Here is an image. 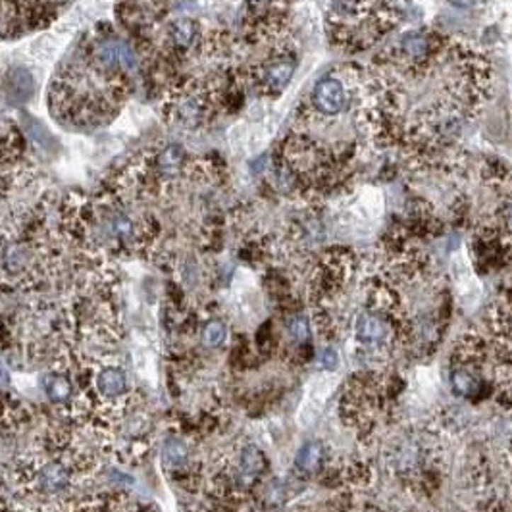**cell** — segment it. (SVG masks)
Segmentation results:
<instances>
[{
  "instance_id": "cell-10",
  "label": "cell",
  "mask_w": 512,
  "mask_h": 512,
  "mask_svg": "<svg viewBox=\"0 0 512 512\" xmlns=\"http://www.w3.org/2000/svg\"><path fill=\"white\" fill-rule=\"evenodd\" d=\"M187 458V451H185V445L178 439H171L166 443V451H164V460L166 465L171 466V468H178L185 462Z\"/></svg>"
},
{
  "instance_id": "cell-6",
  "label": "cell",
  "mask_w": 512,
  "mask_h": 512,
  "mask_svg": "<svg viewBox=\"0 0 512 512\" xmlns=\"http://www.w3.org/2000/svg\"><path fill=\"white\" fill-rule=\"evenodd\" d=\"M324 462V447L318 441L307 443L297 455V466L305 472H314Z\"/></svg>"
},
{
  "instance_id": "cell-1",
  "label": "cell",
  "mask_w": 512,
  "mask_h": 512,
  "mask_svg": "<svg viewBox=\"0 0 512 512\" xmlns=\"http://www.w3.org/2000/svg\"><path fill=\"white\" fill-rule=\"evenodd\" d=\"M130 91V76L104 68L87 47L56 74L50 104L55 114L74 125H103L116 116Z\"/></svg>"
},
{
  "instance_id": "cell-8",
  "label": "cell",
  "mask_w": 512,
  "mask_h": 512,
  "mask_svg": "<svg viewBox=\"0 0 512 512\" xmlns=\"http://www.w3.org/2000/svg\"><path fill=\"white\" fill-rule=\"evenodd\" d=\"M45 387H47V395L55 403H64L69 397V393H72L68 380L64 376H48L47 382H45Z\"/></svg>"
},
{
  "instance_id": "cell-15",
  "label": "cell",
  "mask_w": 512,
  "mask_h": 512,
  "mask_svg": "<svg viewBox=\"0 0 512 512\" xmlns=\"http://www.w3.org/2000/svg\"><path fill=\"white\" fill-rule=\"evenodd\" d=\"M337 366V353L328 348V351H324V355H322V368L324 370H334Z\"/></svg>"
},
{
  "instance_id": "cell-5",
  "label": "cell",
  "mask_w": 512,
  "mask_h": 512,
  "mask_svg": "<svg viewBox=\"0 0 512 512\" xmlns=\"http://www.w3.org/2000/svg\"><path fill=\"white\" fill-rule=\"evenodd\" d=\"M98 389L106 397L122 395L125 391V376L122 370L108 368L98 374Z\"/></svg>"
},
{
  "instance_id": "cell-13",
  "label": "cell",
  "mask_w": 512,
  "mask_h": 512,
  "mask_svg": "<svg viewBox=\"0 0 512 512\" xmlns=\"http://www.w3.org/2000/svg\"><path fill=\"white\" fill-rule=\"evenodd\" d=\"M289 334H291V339L297 343H307L308 337H310V328H308V322L305 318H295L291 324H289Z\"/></svg>"
},
{
  "instance_id": "cell-4",
  "label": "cell",
  "mask_w": 512,
  "mask_h": 512,
  "mask_svg": "<svg viewBox=\"0 0 512 512\" xmlns=\"http://www.w3.org/2000/svg\"><path fill=\"white\" fill-rule=\"evenodd\" d=\"M389 328L383 318L377 314L364 312L356 322V339L364 345H380L387 339Z\"/></svg>"
},
{
  "instance_id": "cell-2",
  "label": "cell",
  "mask_w": 512,
  "mask_h": 512,
  "mask_svg": "<svg viewBox=\"0 0 512 512\" xmlns=\"http://www.w3.org/2000/svg\"><path fill=\"white\" fill-rule=\"evenodd\" d=\"M297 69V56L289 48H278L251 69V83L258 93L278 96L287 89Z\"/></svg>"
},
{
  "instance_id": "cell-9",
  "label": "cell",
  "mask_w": 512,
  "mask_h": 512,
  "mask_svg": "<svg viewBox=\"0 0 512 512\" xmlns=\"http://www.w3.org/2000/svg\"><path fill=\"white\" fill-rule=\"evenodd\" d=\"M241 465H243V474H245L246 478H254V476L260 474L262 468H264V457L260 455L258 449L249 447V449H245V453H243Z\"/></svg>"
},
{
  "instance_id": "cell-12",
  "label": "cell",
  "mask_w": 512,
  "mask_h": 512,
  "mask_svg": "<svg viewBox=\"0 0 512 512\" xmlns=\"http://www.w3.org/2000/svg\"><path fill=\"white\" fill-rule=\"evenodd\" d=\"M226 328H224V324H220V322H212L208 324L205 329V335H203V339L208 347H218L222 343L226 341Z\"/></svg>"
},
{
  "instance_id": "cell-7",
  "label": "cell",
  "mask_w": 512,
  "mask_h": 512,
  "mask_svg": "<svg viewBox=\"0 0 512 512\" xmlns=\"http://www.w3.org/2000/svg\"><path fill=\"white\" fill-rule=\"evenodd\" d=\"M41 482L47 491H58L68 482V472L62 465H50L42 470Z\"/></svg>"
},
{
  "instance_id": "cell-3",
  "label": "cell",
  "mask_w": 512,
  "mask_h": 512,
  "mask_svg": "<svg viewBox=\"0 0 512 512\" xmlns=\"http://www.w3.org/2000/svg\"><path fill=\"white\" fill-rule=\"evenodd\" d=\"M200 41L198 23L191 18H178L166 28V45L171 55L185 56L195 50Z\"/></svg>"
},
{
  "instance_id": "cell-11",
  "label": "cell",
  "mask_w": 512,
  "mask_h": 512,
  "mask_svg": "<svg viewBox=\"0 0 512 512\" xmlns=\"http://www.w3.org/2000/svg\"><path fill=\"white\" fill-rule=\"evenodd\" d=\"M453 385L458 393L462 395H472L474 391L478 389V380L468 374V372H455L453 374Z\"/></svg>"
},
{
  "instance_id": "cell-14",
  "label": "cell",
  "mask_w": 512,
  "mask_h": 512,
  "mask_svg": "<svg viewBox=\"0 0 512 512\" xmlns=\"http://www.w3.org/2000/svg\"><path fill=\"white\" fill-rule=\"evenodd\" d=\"M501 220H503L505 232L511 235L512 239V193L505 198V203L501 206Z\"/></svg>"
}]
</instances>
